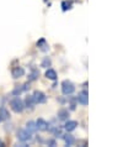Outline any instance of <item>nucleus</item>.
<instances>
[{"label":"nucleus","instance_id":"8","mask_svg":"<svg viewBox=\"0 0 139 147\" xmlns=\"http://www.w3.org/2000/svg\"><path fill=\"white\" fill-rule=\"evenodd\" d=\"M76 126H78V122L74 120H70V121H67V124L64 125V129L67 130L68 132H70V131H74L76 129Z\"/></svg>","mask_w":139,"mask_h":147},{"label":"nucleus","instance_id":"3","mask_svg":"<svg viewBox=\"0 0 139 147\" xmlns=\"http://www.w3.org/2000/svg\"><path fill=\"white\" fill-rule=\"evenodd\" d=\"M33 100H35V103L36 104H42V103H46V100H47V96H46V94H44L43 92H41V90H36L33 93Z\"/></svg>","mask_w":139,"mask_h":147},{"label":"nucleus","instance_id":"10","mask_svg":"<svg viewBox=\"0 0 139 147\" xmlns=\"http://www.w3.org/2000/svg\"><path fill=\"white\" fill-rule=\"evenodd\" d=\"M58 117H59V120H68V117H69V111L68 110H65V109H62V110H59L58 111Z\"/></svg>","mask_w":139,"mask_h":147},{"label":"nucleus","instance_id":"13","mask_svg":"<svg viewBox=\"0 0 139 147\" xmlns=\"http://www.w3.org/2000/svg\"><path fill=\"white\" fill-rule=\"evenodd\" d=\"M64 141H65V144H67L68 146H72L75 142V138L73 137L72 135H65V136H64Z\"/></svg>","mask_w":139,"mask_h":147},{"label":"nucleus","instance_id":"16","mask_svg":"<svg viewBox=\"0 0 139 147\" xmlns=\"http://www.w3.org/2000/svg\"><path fill=\"white\" fill-rule=\"evenodd\" d=\"M49 66H51V59L49 58H44L43 62H42V67L47 68V67H49Z\"/></svg>","mask_w":139,"mask_h":147},{"label":"nucleus","instance_id":"2","mask_svg":"<svg viewBox=\"0 0 139 147\" xmlns=\"http://www.w3.org/2000/svg\"><path fill=\"white\" fill-rule=\"evenodd\" d=\"M74 90H75V87L72 82L64 80L62 83V92H63L64 95H70V94L74 93Z\"/></svg>","mask_w":139,"mask_h":147},{"label":"nucleus","instance_id":"11","mask_svg":"<svg viewBox=\"0 0 139 147\" xmlns=\"http://www.w3.org/2000/svg\"><path fill=\"white\" fill-rule=\"evenodd\" d=\"M46 77L48 79H51V80H55L57 79V72L54 71V69H47Z\"/></svg>","mask_w":139,"mask_h":147},{"label":"nucleus","instance_id":"15","mask_svg":"<svg viewBox=\"0 0 139 147\" xmlns=\"http://www.w3.org/2000/svg\"><path fill=\"white\" fill-rule=\"evenodd\" d=\"M62 7H63L64 11H67V10H69V9L72 7V4L69 3V1H63V3H62Z\"/></svg>","mask_w":139,"mask_h":147},{"label":"nucleus","instance_id":"14","mask_svg":"<svg viewBox=\"0 0 139 147\" xmlns=\"http://www.w3.org/2000/svg\"><path fill=\"white\" fill-rule=\"evenodd\" d=\"M25 103H26V107H27V108H32V107H33V105L36 104V103H35V100H33V96H32V95L26 98Z\"/></svg>","mask_w":139,"mask_h":147},{"label":"nucleus","instance_id":"6","mask_svg":"<svg viewBox=\"0 0 139 147\" xmlns=\"http://www.w3.org/2000/svg\"><path fill=\"white\" fill-rule=\"evenodd\" d=\"M11 74H13L14 78H21V77H23V74H25V69L22 67H15L13 69V72H11Z\"/></svg>","mask_w":139,"mask_h":147},{"label":"nucleus","instance_id":"9","mask_svg":"<svg viewBox=\"0 0 139 147\" xmlns=\"http://www.w3.org/2000/svg\"><path fill=\"white\" fill-rule=\"evenodd\" d=\"M26 130L30 134H33L37 131V126H36V122L35 121H28L26 124Z\"/></svg>","mask_w":139,"mask_h":147},{"label":"nucleus","instance_id":"7","mask_svg":"<svg viewBox=\"0 0 139 147\" xmlns=\"http://www.w3.org/2000/svg\"><path fill=\"white\" fill-rule=\"evenodd\" d=\"M78 101L81 104V105H88L89 103V98H88V93L86 92H83L79 94V96H78Z\"/></svg>","mask_w":139,"mask_h":147},{"label":"nucleus","instance_id":"18","mask_svg":"<svg viewBox=\"0 0 139 147\" xmlns=\"http://www.w3.org/2000/svg\"><path fill=\"white\" fill-rule=\"evenodd\" d=\"M0 121H1V117H0Z\"/></svg>","mask_w":139,"mask_h":147},{"label":"nucleus","instance_id":"1","mask_svg":"<svg viewBox=\"0 0 139 147\" xmlns=\"http://www.w3.org/2000/svg\"><path fill=\"white\" fill-rule=\"evenodd\" d=\"M10 108L15 113H22L23 111V108H25V105H23L22 100L20 99V98H14V99L10 101Z\"/></svg>","mask_w":139,"mask_h":147},{"label":"nucleus","instance_id":"4","mask_svg":"<svg viewBox=\"0 0 139 147\" xmlns=\"http://www.w3.org/2000/svg\"><path fill=\"white\" fill-rule=\"evenodd\" d=\"M17 138L22 142H26L31 138V134L27 131V130H19L17 131Z\"/></svg>","mask_w":139,"mask_h":147},{"label":"nucleus","instance_id":"12","mask_svg":"<svg viewBox=\"0 0 139 147\" xmlns=\"http://www.w3.org/2000/svg\"><path fill=\"white\" fill-rule=\"evenodd\" d=\"M0 117L1 120H7L10 117V114L5 108H0Z\"/></svg>","mask_w":139,"mask_h":147},{"label":"nucleus","instance_id":"5","mask_svg":"<svg viewBox=\"0 0 139 147\" xmlns=\"http://www.w3.org/2000/svg\"><path fill=\"white\" fill-rule=\"evenodd\" d=\"M36 126H37V130H39V131H47L49 125H48V122L46 120L38 119L37 121H36Z\"/></svg>","mask_w":139,"mask_h":147},{"label":"nucleus","instance_id":"17","mask_svg":"<svg viewBox=\"0 0 139 147\" xmlns=\"http://www.w3.org/2000/svg\"><path fill=\"white\" fill-rule=\"evenodd\" d=\"M4 146H5V144H4V142L0 140V147H4Z\"/></svg>","mask_w":139,"mask_h":147}]
</instances>
